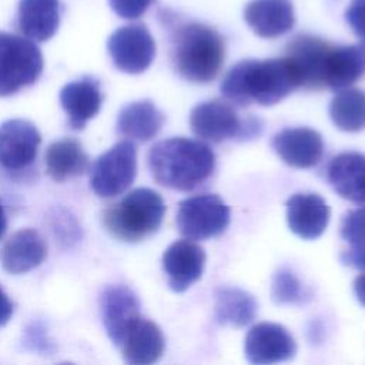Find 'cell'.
I'll list each match as a JSON object with an SVG mask.
<instances>
[{"label": "cell", "mask_w": 365, "mask_h": 365, "mask_svg": "<svg viewBox=\"0 0 365 365\" xmlns=\"http://www.w3.org/2000/svg\"><path fill=\"white\" fill-rule=\"evenodd\" d=\"M298 87L295 73L287 57L242 60L232 66L221 83L225 100L238 107L252 103L272 106Z\"/></svg>", "instance_id": "6da1fadb"}, {"label": "cell", "mask_w": 365, "mask_h": 365, "mask_svg": "<svg viewBox=\"0 0 365 365\" xmlns=\"http://www.w3.org/2000/svg\"><path fill=\"white\" fill-rule=\"evenodd\" d=\"M148 168L163 187L192 191L202 185L215 170V154L202 141L173 137L155 143L148 151Z\"/></svg>", "instance_id": "7a4b0ae2"}, {"label": "cell", "mask_w": 365, "mask_h": 365, "mask_svg": "<svg viewBox=\"0 0 365 365\" xmlns=\"http://www.w3.org/2000/svg\"><path fill=\"white\" fill-rule=\"evenodd\" d=\"M171 44V58L182 78L204 84L218 76L225 46L217 30L202 23L188 21L174 30Z\"/></svg>", "instance_id": "3957f363"}, {"label": "cell", "mask_w": 365, "mask_h": 365, "mask_svg": "<svg viewBox=\"0 0 365 365\" xmlns=\"http://www.w3.org/2000/svg\"><path fill=\"white\" fill-rule=\"evenodd\" d=\"M165 214L163 197L151 188H137L103 214L106 230L120 241L138 242L161 227Z\"/></svg>", "instance_id": "277c9868"}, {"label": "cell", "mask_w": 365, "mask_h": 365, "mask_svg": "<svg viewBox=\"0 0 365 365\" xmlns=\"http://www.w3.org/2000/svg\"><path fill=\"white\" fill-rule=\"evenodd\" d=\"M43 66L41 51L33 40L0 31V97L36 83Z\"/></svg>", "instance_id": "5b68a950"}, {"label": "cell", "mask_w": 365, "mask_h": 365, "mask_svg": "<svg viewBox=\"0 0 365 365\" xmlns=\"http://www.w3.org/2000/svg\"><path fill=\"white\" fill-rule=\"evenodd\" d=\"M230 208L215 194H198L178 204L175 222L187 240H208L221 235L230 224Z\"/></svg>", "instance_id": "8992f818"}, {"label": "cell", "mask_w": 365, "mask_h": 365, "mask_svg": "<svg viewBox=\"0 0 365 365\" xmlns=\"http://www.w3.org/2000/svg\"><path fill=\"white\" fill-rule=\"evenodd\" d=\"M137 174V148L133 141L124 140L101 154L91 167L90 185L101 198L123 194Z\"/></svg>", "instance_id": "52a82bcc"}, {"label": "cell", "mask_w": 365, "mask_h": 365, "mask_svg": "<svg viewBox=\"0 0 365 365\" xmlns=\"http://www.w3.org/2000/svg\"><path fill=\"white\" fill-rule=\"evenodd\" d=\"M114 66L128 74L145 71L155 56V43L144 24H128L117 29L107 41Z\"/></svg>", "instance_id": "ba28073f"}, {"label": "cell", "mask_w": 365, "mask_h": 365, "mask_svg": "<svg viewBox=\"0 0 365 365\" xmlns=\"http://www.w3.org/2000/svg\"><path fill=\"white\" fill-rule=\"evenodd\" d=\"M331 43L312 36V34H297L287 44V54L298 87L305 90H321L324 88V67L325 58L331 48Z\"/></svg>", "instance_id": "9c48e42d"}, {"label": "cell", "mask_w": 365, "mask_h": 365, "mask_svg": "<svg viewBox=\"0 0 365 365\" xmlns=\"http://www.w3.org/2000/svg\"><path fill=\"white\" fill-rule=\"evenodd\" d=\"M190 125L198 138L218 144L240 138L242 120L227 101L210 100L197 104L191 110Z\"/></svg>", "instance_id": "30bf717a"}, {"label": "cell", "mask_w": 365, "mask_h": 365, "mask_svg": "<svg viewBox=\"0 0 365 365\" xmlns=\"http://www.w3.org/2000/svg\"><path fill=\"white\" fill-rule=\"evenodd\" d=\"M40 143V133L33 123L23 118L4 121L0 125V164L13 171L29 167Z\"/></svg>", "instance_id": "8fae6325"}, {"label": "cell", "mask_w": 365, "mask_h": 365, "mask_svg": "<svg viewBox=\"0 0 365 365\" xmlns=\"http://www.w3.org/2000/svg\"><path fill=\"white\" fill-rule=\"evenodd\" d=\"M244 351L252 364H275L291 359L297 352V345L282 325L261 322L248 331Z\"/></svg>", "instance_id": "7c38bea8"}, {"label": "cell", "mask_w": 365, "mask_h": 365, "mask_svg": "<svg viewBox=\"0 0 365 365\" xmlns=\"http://www.w3.org/2000/svg\"><path fill=\"white\" fill-rule=\"evenodd\" d=\"M100 307L106 332L118 346L125 332L141 317L138 298L125 285H110L101 294Z\"/></svg>", "instance_id": "4fadbf2b"}, {"label": "cell", "mask_w": 365, "mask_h": 365, "mask_svg": "<svg viewBox=\"0 0 365 365\" xmlns=\"http://www.w3.org/2000/svg\"><path fill=\"white\" fill-rule=\"evenodd\" d=\"M205 264L204 250L191 241L178 240L163 254V268L168 287L174 292H184L200 279Z\"/></svg>", "instance_id": "5bb4252c"}, {"label": "cell", "mask_w": 365, "mask_h": 365, "mask_svg": "<svg viewBox=\"0 0 365 365\" xmlns=\"http://www.w3.org/2000/svg\"><path fill=\"white\" fill-rule=\"evenodd\" d=\"M272 147L284 163L297 168L317 165L324 154L321 134L307 127L281 130L275 134Z\"/></svg>", "instance_id": "9a60e30c"}, {"label": "cell", "mask_w": 365, "mask_h": 365, "mask_svg": "<svg viewBox=\"0 0 365 365\" xmlns=\"http://www.w3.org/2000/svg\"><path fill=\"white\" fill-rule=\"evenodd\" d=\"M287 221L289 230L302 240L322 235L329 221V207L314 192H298L287 201Z\"/></svg>", "instance_id": "2e32d148"}, {"label": "cell", "mask_w": 365, "mask_h": 365, "mask_svg": "<svg viewBox=\"0 0 365 365\" xmlns=\"http://www.w3.org/2000/svg\"><path fill=\"white\" fill-rule=\"evenodd\" d=\"M244 20L262 38H275L295 24L291 0H251L244 9Z\"/></svg>", "instance_id": "e0dca14e"}, {"label": "cell", "mask_w": 365, "mask_h": 365, "mask_svg": "<svg viewBox=\"0 0 365 365\" xmlns=\"http://www.w3.org/2000/svg\"><path fill=\"white\" fill-rule=\"evenodd\" d=\"M47 255L43 237L31 228L16 231L1 247L0 262L9 274H24L38 267Z\"/></svg>", "instance_id": "ac0fdd59"}, {"label": "cell", "mask_w": 365, "mask_h": 365, "mask_svg": "<svg viewBox=\"0 0 365 365\" xmlns=\"http://www.w3.org/2000/svg\"><path fill=\"white\" fill-rule=\"evenodd\" d=\"M365 74V40L351 46L332 44L324 67V86L341 90Z\"/></svg>", "instance_id": "d6986e66"}, {"label": "cell", "mask_w": 365, "mask_h": 365, "mask_svg": "<svg viewBox=\"0 0 365 365\" xmlns=\"http://www.w3.org/2000/svg\"><path fill=\"white\" fill-rule=\"evenodd\" d=\"M165 341L161 329L150 319L140 317L123 336L118 348L125 362L148 365L160 359Z\"/></svg>", "instance_id": "ffe728a7"}, {"label": "cell", "mask_w": 365, "mask_h": 365, "mask_svg": "<svg viewBox=\"0 0 365 365\" xmlns=\"http://www.w3.org/2000/svg\"><path fill=\"white\" fill-rule=\"evenodd\" d=\"M60 103L73 130H81L96 117L103 104V96L94 80L83 78L66 84L60 91Z\"/></svg>", "instance_id": "44dd1931"}, {"label": "cell", "mask_w": 365, "mask_h": 365, "mask_svg": "<svg viewBox=\"0 0 365 365\" xmlns=\"http://www.w3.org/2000/svg\"><path fill=\"white\" fill-rule=\"evenodd\" d=\"M328 181L342 198L365 202V155L361 153H342L328 165Z\"/></svg>", "instance_id": "7402d4cb"}, {"label": "cell", "mask_w": 365, "mask_h": 365, "mask_svg": "<svg viewBox=\"0 0 365 365\" xmlns=\"http://www.w3.org/2000/svg\"><path fill=\"white\" fill-rule=\"evenodd\" d=\"M58 24V0H20L17 27L24 37L33 41H46L56 34Z\"/></svg>", "instance_id": "603a6c76"}, {"label": "cell", "mask_w": 365, "mask_h": 365, "mask_svg": "<svg viewBox=\"0 0 365 365\" xmlns=\"http://www.w3.org/2000/svg\"><path fill=\"white\" fill-rule=\"evenodd\" d=\"M164 124L163 113L150 100L133 101L121 108L117 133L130 141L145 143L155 137Z\"/></svg>", "instance_id": "cb8c5ba5"}, {"label": "cell", "mask_w": 365, "mask_h": 365, "mask_svg": "<svg viewBox=\"0 0 365 365\" xmlns=\"http://www.w3.org/2000/svg\"><path fill=\"white\" fill-rule=\"evenodd\" d=\"M88 168V155L73 138L57 140L46 151L47 174L57 182L81 175Z\"/></svg>", "instance_id": "d4e9b609"}, {"label": "cell", "mask_w": 365, "mask_h": 365, "mask_svg": "<svg viewBox=\"0 0 365 365\" xmlns=\"http://www.w3.org/2000/svg\"><path fill=\"white\" fill-rule=\"evenodd\" d=\"M214 311L218 324L241 328L255 318L257 301L244 289L221 287L215 291Z\"/></svg>", "instance_id": "484cf974"}, {"label": "cell", "mask_w": 365, "mask_h": 365, "mask_svg": "<svg viewBox=\"0 0 365 365\" xmlns=\"http://www.w3.org/2000/svg\"><path fill=\"white\" fill-rule=\"evenodd\" d=\"M329 117L342 131L356 133L365 128V93L359 88H342L329 104Z\"/></svg>", "instance_id": "4316f807"}, {"label": "cell", "mask_w": 365, "mask_h": 365, "mask_svg": "<svg viewBox=\"0 0 365 365\" xmlns=\"http://www.w3.org/2000/svg\"><path fill=\"white\" fill-rule=\"evenodd\" d=\"M271 295L277 304H301L307 298L305 289L299 279L288 269L282 268L275 272L271 284Z\"/></svg>", "instance_id": "83f0119b"}, {"label": "cell", "mask_w": 365, "mask_h": 365, "mask_svg": "<svg viewBox=\"0 0 365 365\" xmlns=\"http://www.w3.org/2000/svg\"><path fill=\"white\" fill-rule=\"evenodd\" d=\"M21 344L27 351L40 355H51L54 352V344L50 339L44 324L40 321H33L26 327Z\"/></svg>", "instance_id": "f1b7e54d"}, {"label": "cell", "mask_w": 365, "mask_h": 365, "mask_svg": "<svg viewBox=\"0 0 365 365\" xmlns=\"http://www.w3.org/2000/svg\"><path fill=\"white\" fill-rule=\"evenodd\" d=\"M341 237L349 245H365V207L351 210L344 215Z\"/></svg>", "instance_id": "f546056e"}, {"label": "cell", "mask_w": 365, "mask_h": 365, "mask_svg": "<svg viewBox=\"0 0 365 365\" xmlns=\"http://www.w3.org/2000/svg\"><path fill=\"white\" fill-rule=\"evenodd\" d=\"M153 0H108L113 11L121 19L134 20L141 17Z\"/></svg>", "instance_id": "4dcf8cb0"}, {"label": "cell", "mask_w": 365, "mask_h": 365, "mask_svg": "<svg viewBox=\"0 0 365 365\" xmlns=\"http://www.w3.org/2000/svg\"><path fill=\"white\" fill-rule=\"evenodd\" d=\"M345 20L352 31L365 40V0H351L345 10Z\"/></svg>", "instance_id": "1f68e13d"}, {"label": "cell", "mask_w": 365, "mask_h": 365, "mask_svg": "<svg viewBox=\"0 0 365 365\" xmlns=\"http://www.w3.org/2000/svg\"><path fill=\"white\" fill-rule=\"evenodd\" d=\"M339 259L346 267L365 271V245H349L339 254Z\"/></svg>", "instance_id": "d6a6232c"}, {"label": "cell", "mask_w": 365, "mask_h": 365, "mask_svg": "<svg viewBox=\"0 0 365 365\" xmlns=\"http://www.w3.org/2000/svg\"><path fill=\"white\" fill-rule=\"evenodd\" d=\"M13 309H14L13 302L10 301V298L7 297L4 289L0 287V328L4 327L10 321L11 315H13Z\"/></svg>", "instance_id": "836d02e7"}, {"label": "cell", "mask_w": 365, "mask_h": 365, "mask_svg": "<svg viewBox=\"0 0 365 365\" xmlns=\"http://www.w3.org/2000/svg\"><path fill=\"white\" fill-rule=\"evenodd\" d=\"M354 292L356 299L365 307V274L359 275L354 281Z\"/></svg>", "instance_id": "e575fe53"}, {"label": "cell", "mask_w": 365, "mask_h": 365, "mask_svg": "<svg viewBox=\"0 0 365 365\" xmlns=\"http://www.w3.org/2000/svg\"><path fill=\"white\" fill-rule=\"evenodd\" d=\"M6 228H7V218H6V212H4V208L0 202V240L3 238L4 232H6Z\"/></svg>", "instance_id": "d590c367"}]
</instances>
